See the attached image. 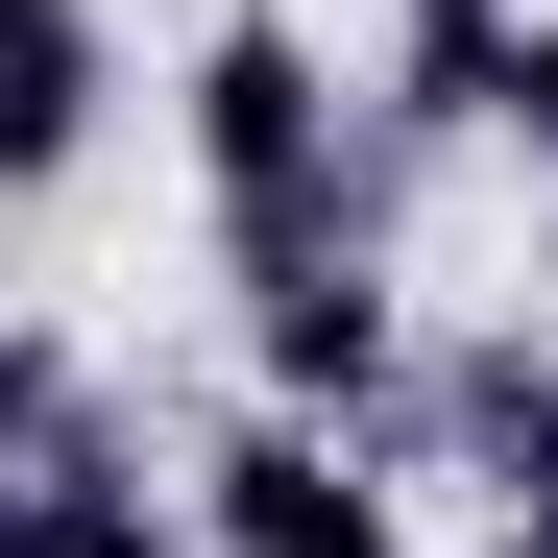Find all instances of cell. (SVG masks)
I'll return each mask as SVG.
<instances>
[{"label": "cell", "instance_id": "6da1fadb", "mask_svg": "<svg viewBox=\"0 0 558 558\" xmlns=\"http://www.w3.org/2000/svg\"><path fill=\"white\" fill-rule=\"evenodd\" d=\"M170 146H195V219L219 267L243 243H389V122L340 98V49H316V0H243V25H195V73H170Z\"/></svg>", "mask_w": 558, "mask_h": 558}, {"label": "cell", "instance_id": "7a4b0ae2", "mask_svg": "<svg viewBox=\"0 0 558 558\" xmlns=\"http://www.w3.org/2000/svg\"><path fill=\"white\" fill-rule=\"evenodd\" d=\"M243 389L316 413V437H389V413H413V292H389V243H243Z\"/></svg>", "mask_w": 558, "mask_h": 558}, {"label": "cell", "instance_id": "3957f363", "mask_svg": "<svg viewBox=\"0 0 558 558\" xmlns=\"http://www.w3.org/2000/svg\"><path fill=\"white\" fill-rule=\"evenodd\" d=\"M0 558H195V510H170V461L122 437V389H73L0 461Z\"/></svg>", "mask_w": 558, "mask_h": 558}, {"label": "cell", "instance_id": "277c9868", "mask_svg": "<svg viewBox=\"0 0 558 558\" xmlns=\"http://www.w3.org/2000/svg\"><path fill=\"white\" fill-rule=\"evenodd\" d=\"M413 413H437L461 486H486V534L558 510V340H461V364H413Z\"/></svg>", "mask_w": 558, "mask_h": 558}, {"label": "cell", "instance_id": "5b68a950", "mask_svg": "<svg viewBox=\"0 0 558 558\" xmlns=\"http://www.w3.org/2000/svg\"><path fill=\"white\" fill-rule=\"evenodd\" d=\"M98 122H122V25L98 0H25V25H0V195H73Z\"/></svg>", "mask_w": 558, "mask_h": 558}, {"label": "cell", "instance_id": "8992f818", "mask_svg": "<svg viewBox=\"0 0 558 558\" xmlns=\"http://www.w3.org/2000/svg\"><path fill=\"white\" fill-rule=\"evenodd\" d=\"M486 146L558 170V0H510V73H486Z\"/></svg>", "mask_w": 558, "mask_h": 558}, {"label": "cell", "instance_id": "52a82bcc", "mask_svg": "<svg viewBox=\"0 0 558 558\" xmlns=\"http://www.w3.org/2000/svg\"><path fill=\"white\" fill-rule=\"evenodd\" d=\"M73 389H98V364H73V340H49V316H0V461H25V437H49V413H73Z\"/></svg>", "mask_w": 558, "mask_h": 558}, {"label": "cell", "instance_id": "ba28073f", "mask_svg": "<svg viewBox=\"0 0 558 558\" xmlns=\"http://www.w3.org/2000/svg\"><path fill=\"white\" fill-rule=\"evenodd\" d=\"M461 558H558V510H534V534H461Z\"/></svg>", "mask_w": 558, "mask_h": 558}, {"label": "cell", "instance_id": "9c48e42d", "mask_svg": "<svg viewBox=\"0 0 558 558\" xmlns=\"http://www.w3.org/2000/svg\"><path fill=\"white\" fill-rule=\"evenodd\" d=\"M0 25H25V0H0Z\"/></svg>", "mask_w": 558, "mask_h": 558}, {"label": "cell", "instance_id": "30bf717a", "mask_svg": "<svg viewBox=\"0 0 558 558\" xmlns=\"http://www.w3.org/2000/svg\"><path fill=\"white\" fill-rule=\"evenodd\" d=\"M316 25H340V0H316Z\"/></svg>", "mask_w": 558, "mask_h": 558}]
</instances>
